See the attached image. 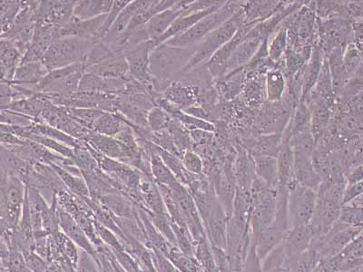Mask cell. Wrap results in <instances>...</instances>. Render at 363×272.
Returning <instances> with one entry per match:
<instances>
[{
    "instance_id": "51",
    "label": "cell",
    "mask_w": 363,
    "mask_h": 272,
    "mask_svg": "<svg viewBox=\"0 0 363 272\" xmlns=\"http://www.w3.org/2000/svg\"><path fill=\"white\" fill-rule=\"evenodd\" d=\"M67 111L80 125L92 130V126L97 118L105 111L99 109L68 108Z\"/></svg>"
},
{
    "instance_id": "15",
    "label": "cell",
    "mask_w": 363,
    "mask_h": 272,
    "mask_svg": "<svg viewBox=\"0 0 363 272\" xmlns=\"http://www.w3.org/2000/svg\"><path fill=\"white\" fill-rule=\"evenodd\" d=\"M77 1H40L37 22L45 23L56 28L74 21V8Z\"/></svg>"
},
{
    "instance_id": "31",
    "label": "cell",
    "mask_w": 363,
    "mask_h": 272,
    "mask_svg": "<svg viewBox=\"0 0 363 272\" xmlns=\"http://www.w3.org/2000/svg\"><path fill=\"white\" fill-rule=\"evenodd\" d=\"M287 87V79L283 71L274 68L264 77L265 99L271 103L283 101L286 96Z\"/></svg>"
},
{
    "instance_id": "18",
    "label": "cell",
    "mask_w": 363,
    "mask_h": 272,
    "mask_svg": "<svg viewBox=\"0 0 363 272\" xmlns=\"http://www.w3.org/2000/svg\"><path fill=\"white\" fill-rule=\"evenodd\" d=\"M56 27L45 23L37 22L33 40L27 53L23 57L21 64L40 62L56 38Z\"/></svg>"
},
{
    "instance_id": "56",
    "label": "cell",
    "mask_w": 363,
    "mask_h": 272,
    "mask_svg": "<svg viewBox=\"0 0 363 272\" xmlns=\"http://www.w3.org/2000/svg\"><path fill=\"white\" fill-rule=\"evenodd\" d=\"M152 261L157 272H178L176 267L168 260L167 256L157 249H151Z\"/></svg>"
},
{
    "instance_id": "61",
    "label": "cell",
    "mask_w": 363,
    "mask_h": 272,
    "mask_svg": "<svg viewBox=\"0 0 363 272\" xmlns=\"http://www.w3.org/2000/svg\"><path fill=\"white\" fill-rule=\"evenodd\" d=\"M0 141H1V145H8V147H13V145H23L26 144L27 140L18 137L9 132H1L0 135Z\"/></svg>"
},
{
    "instance_id": "2",
    "label": "cell",
    "mask_w": 363,
    "mask_h": 272,
    "mask_svg": "<svg viewBox=\"0 0 363 272\" xmlns=\"http://www.w3.org/2000/svg\"><path fill=\"white\" fill-rule=\"evenodd\" d=\"M27 196V186L21 178L1 174L0 216L1 231H13L21 222Z\"/></svg>"
},
{
    "instance_id": "43",
    "label": "cell",
    "mask_w": 363,
    "mask_h": 272,
    "mask_svg": "<svg viewBox=\"0 0 363 272\" xmlns=\"http://www.w3.org/2000/svg\"><path fill=\"white\" fill-rule=\"evenodd\" d=\"M194 257L199 261L203 272H219L213 245L208 238L201 239L194 246Z\"/></svg>"
},
{
    "instance_id": "1",
    "label": "cell",
    "mask_w": 363,
    "mask_h": 272,
    "mask_svg": "<svg viewBox=\"0 0 363 272\" xmlns=\"http://www.w3.org/2000/svg\"><path fill=\"white\" fill-rule=\"evenodd\" d=\"M196 47H177L165 43L157 45L150 53V71L155 79L173 83L192 60Z\"/></svg>"
},
{
    "instance_id": "58",
    "label": "cell",
    "mask_w": 363,
    "mask_h": 272,
    "mask_svg": "<svg viewBox=\"0 0 363 272\" xmlns=\"http://www.w3.org/2000/svg\"><path fill=\"white\" fill-rule=\"evenodd\" d=\"M363 194V181L359 183L347 184L345 198H343V205L345 204L352 203L361 197Z\"/></svg>"
},
{
    "instance_id": "41",
    "label": "cell",
    "mask_w": 363,
    "mask_h": 272,
    "mask_svg": "<svg viewBox=\"0 0 363 272\" xmlns=\"http://www.w3.org/2000/svg\"><path fill=\"white\" fill-rule=\"evenodd\" d=\"M288 50V30L286 28L281 26L280 28L269 38L268 56L272 63L277 64L280 68V64L284 60L285 53Z\"/></svg>"
},
{
    "instance_id": "29",
    "label": "cell",
    "mask_w": 363,
    "mask_h": 272,
    "mask_svg": "<svg viewBox=\"0 0 363 272\" xmlns=\"http://www.w3.org/2000/svg\"><path fill=\"white\" fill-rule=\"evenodd\" d=\"M23 55L9 40L0 42V69L1 83H11L16 71L21 66Z\"/></svg>"
},
{
    "instance_id": "17",
    "label": "cell",
    "mask_w": 363,
    "mask_h": 272,
    "mask_svg": "<svg viewBox=\"0 0 363 272\" xmlns=\"http://www.w3.org/2000/svg\"><path fill=\"white\" fill-rule=\"evenodd\" d=\"M200 92L201 89L196 84L179 77L171 84L162 96L184 111L199 106Z\"/></svg>"
},
{
    "instance_id": "22",
    "label": "cell",
    "mask_w": 363,
    "mask_h": 272,
    "mask_svg": "<svg viewBox=\"0 0 363 272\" xmlns=\"http://www.w3.org/2000/svg\"><path fill=\"white\" fill-rule=\"evenodd\" d=\"M152 1H140V0H135L131 1L118 15V18L113 23L111 28L103 38L102 42L109 45H115L118 44L120 38L125 33L128 29L129 24L132 21L133 18L142 9L147 8L150 6Z\"/></svg>"
},
{
    "instance_id": "37",
    "label": "cell",
    "mask_w": 363,
    "mask_h": 272,
    "mask_svg": "<svg viewBox=\"0 0 363 272\" xmlns=\"http://www.w3.org/2000/svg\"><path fill=\"white\" fill-rule=\"evenodd\" d=\"M0 154H1V174L18 176L23 181L27 176L30 163L23 160L18 155L3 147Z\"/></svg>"
},
{
    "instance_id": "38",
    "label": "cell",
    "mask_w": 363,
    "mask_h": 272,
    "mask_svg": "<svg viewBox=\"0 0 363 272\" xmlns=\"http://www.w3.org/2000/svg\"><path fill=\"white\" fill-rule=\"evenodd\" d=\"M320 261L317 252L309 249L299 255L285 257L283 266L290 272H314Z\"/></svg>"
},
{
    "instance_id": "34",
    "label": "cell",
    "mask_w": 363,
    "mask_h": 272,
    "mask_svg": "<svg viewBox=\"0 0 363 272\" xmlns=\"http://www.w3.org/2000/svg\"><path fill=\"white\" fill-rule=\"evenodd\" d=\"M112 0H84L77 1L74 8V17L77 21H87L108 14L112 8Z\"/></svg>"
},
{
    "instance_id": "8",
    "label": "cell",
    "mask_w": 363,
    "mask_h": 272,
    "mask_svg": "<svg viewBox=\"0 0 363 272\" xmlns=\"http://www.w3.org/2000/svg\"><path fill=\"white\" fill-rule=\"evenodd\" d=\"M316 202V191L301 186L295 181L291 183L287 205L291 229L310 225Z\"/></svg>"
},
{
    "instance_id": "16",
    "label": "cell",
    "mask_w": 363,
    "mask_h": 272,
    "mask_svg": "<svg viewBox=\"0 0 363 272\" xmlns=\"http://www.w3.org/2000/svg\"><path fill=\"white\" fill-rule=\"evenodd\" d=\"M264 40L252 28L248 35H246L244 41L233 52V56L227 62L223 79H225L229 74L244 69L251 62L252 57H255L256 52L258 51L259 47H260V45Z\"/></svg>"
},
{
    "instance_id": "27",
    "label": "cell",
    "mask_w": 363,
    "mask_h": 272,
    "mask_svg": "<svg viewBox=\"0 0 363 272\" xmlns=\"http://www.w3.org/2000/svg\"><path fill=\"white\" fill-rule=\"evenodd\" d=\"M313 239V234L310 225L291 229L281 242L285 255L290 257L308 251L312 244Z\"/></svg>"
},
{
    "instance_id": "7",
    "label": "cell",
    "mask_w": 363,
    "mask_h": 272,
    "mask_svg": "<svg viewBox=\"0 0 363 272\" xmlns=\"http://www.w3.org/2000/svg\"><path fill=\"white\" fill-rule=\"evenodd\" d=\"M190 3L191 1H176V4L171 8L158 13L144 27L138 29L134 33L129 35L128 40L123 45L133 47V45L144 43V42L157 40L170 28L176 19L184 14V8Z\"/></svg>"
},
{
    "instance_id": "52",
    "label": "cell",
    "mask_w": 363,
    "mask_h": 272,
    "mask_svg": "<svg viewBox=\"0 0 363 272\" xmlns=\"http://www.w3.org/2000/svg\"><path fill=\"white\" fill-rule=\"evenodd\" d=\"M150 142L161 148L162 150L167 151L168 153L177 155V157L182 159V155L167 129L160 132H152Z\"/></svg>"
},
{
    "instance_id": "21",
    "label": "cell",
    "mask_w": 363,
    "mask_h": 272,
    "mask_svg": "<svg viewBox=\"0 0 363 272\" xmlns=\"http://www.w3.org/2000/svg\"><path fill=\"white\" fill-rule=\"evenodd\" d=\"M85 142L94 150L99 152V154L105 155L106 157L115 159V160L121 162V163L128 164L131 167L134 164L131 155L122 147L121 144H119L116 138L96 134V132L92 131L87 136Z\"/></svg>"
},
{
    "instance_id": "9",
    "label": "cell",
    "mask_w": 363,
    "mask_h": 272,
    "mask_svg": "<svg viewBox=\"0 0 363 272\" xmlns=\"http://www.w3.org/2000/svg\"><path fill=\"white\" fill-rule=\"evenodd\" d=\"M353 22L347 18L318 19L317 43L325 54L336 48L345 50L353 42Z\"/></svg>"
},
{
    "instance_id": "46",
    "label": "cell",
    "mask_w": 363,
    "mask_h": 272,
    "mask_svg": "<svg viewBox=\"0 0 363 272\" xmlns=\"http://www.w3.org/2000/svg\"><path fill=\"white\" fill-rule=\"evenodd\" d=\"M167 130L169 131L172 137H173L174 144H176L182 157L186 152L193 150L194 142L192 138H191L189 131L186 130L176 120H172Z\"/></svg>"
},
{
    "instance_id": "5",
    "label": "cell",
    "mask_w": 363,
    "mask_h": 272,
    "mask_svg": "<svg viewBox=\"0 0 363 272\" xmlns=\"http://www.w3.org/2000/svg\"><path fill=\"white\" fill-rule=\"evenodd\" d=\"M239 11L230 21L220 26L196 45V53L181 74H187L197 67L204 66L215 56L217 51L235 37L240 26L245 24L242 11Z\"/></svg>"
},
{
    "instance_id": "60",
    "label": "cell",
    "mask_w": 363,
    "mask_h": 272,
    "mask_svg": "<svg viewBox=\"0 0 363 272\" xmlns=\"http://www.w3.org/2000/svg\"><path fill=\"white\" fill-rule=\"evenodd\" d=\"M347 184H352L363 181V164L356 165L346 171Z\"/></svg>"
},
{
    "instance_id": "25",
    "label": "cell",
    "mask_w": 363,
    "mask_h": 272,
    "mask_svg": "<svg viewBox=\"0 0 363 272\" xmlns=\"http://www.w3.org/2000/svg\"><path fill=\"white\" fill-rule=\"evenodd\" d=\"M96 203L105 207L113 215L120 219H135L138 208L128 196L120 192L105 194L96 200Z\"/></svg>"
},
{
    "instance_id": "6",
    "label": "cell",
    "mask_w": 363,
    "mask_h": 272,
    "mask_svg": "<svg viewBox=\"0 0 363 272\" xmlns=\"http://www.w3.org/2000/svg\"><path fill=\"white\" fill-rule=\"evenodd\" d=\"M86 73L83 63L50 71L35 89L37 94L50 96H67L79 91L80 82Z\"/></svg>"
},
{
    "instance_id": "55",
    "label": "cell",
    "mask_w": 363,
    "mask_h": 272,
    "mask_svg": "<svg viewBox=\"0 0 363 272\" xmlns=\"http://www.w3.org/2000/svg\"><path fill=\"white\" fill-rule=\"evenodd\" d=\"M131 1H129V0H118V1L116 0V1H113L112 8L110 9L108 14L106 15V22L105 24H104L102 29V40L103 38L106 37V34L108 33L110 28H111L116 18H118L120 12Z\"/></svg>"
},
{
    "instance_id": "50",
    "label": "cell",
    "mask_w": 363,
    "mask_h": 272,
    "mask_svg": "<svg viewBox=\"0 0 363 272\" xmlns=\"http://www.w3.org/2000/svg\"><path fill=\"white\" fill-rule=\"evenodd\" d=\"M173 120L169 113L164 111V110L155 106L148 113L147 125L149 130L152 132H160L165 130L168 128L170 123Z\"/></svg>"
},
{
    "instance_id": "4",
    "label": "cell",
    "mask_w": 363,
    "mask_h": 272,
    "mask_svg": "<svg viewBox=\"0 0 363 272\" xmlns=\"http://www.w3.org/2000/svg\"><path fill=\"white\" fill-rule=\"evenodd\" d=\"M97 42L80 38H63L55 40L45 52L41 62L48 72L72 64L85 63L87 55Z\"/></svg>"
},
{
    "instance_id": "12",
    "label": "cell",
    "mask_w": 363,
    "mask_h": 272,
    "mask_svg": "<svg viewBox=\"0 0 363 272\" xmlns=\"http://www.w3.org/2000/svg\"><path fill=\"white\" fill-rule=\"evenodd\" d=\"M43 96L54 105L64 106V108L99 109L110 113H113V102L116 97L105 95V94L80 92V91L67 96Z\"/></svg>"
},
{
    "instance_id": "11",
    "label": "cell",
    "mask_w": 363,
    "mask_h": 272,
    "mask_svg": "<svg viewBox=\"0 0 363 272\" xmlns=\"http://www.w3.org/2000/svg\"><path fill=\"white\" fill-rule=\"evenodd\" d=\"M154 47L152 41L144 42L133 47H120L128 64L129 76L138 82L150 87L152 90L154 77L150 71V53Z\"/></svg>"
},
{
    "instance_id": "44",
    "label": "cell",
    "mask_w": 363,
    "mask_h": 272,
    "mask_svg": "<svg viewBox=\"0 0 363 272\" xmlns=\"http://www.w3.org/2000/svg\"><path fill=\"white\" fill-rule=\"evenodd\" d=\"M343 64L349 80L354 77L363 67V53L354 44L347 45L343 52Z\"/></svg>"
},
{
    "instance_id": "49",
    "label": "cell",
    "mask_w": 363,
    "mask_h": 272,
    "mask_svg": "<svg viewBox=\"0 0 363 272\" xmlns=\"http://www.w3.org/2000/svg\"><path fill=\"white\" fill-rule=\"evenodd\" d=\"M339 222L347 226L363 227V207L354 203L342 205Z\"/></svg>"
},
{
    "instance_id": "36",
    "label": "cell",
    "mask_w": 363,
    "mask_h": 272,
    "mask_svg": "<svg viewBox=\"0 0 363 272\" xmlns=\"http://www.w3.org/2000/svg\"><path fill=\"white\" fill-rule=\"evenodd\" d=\"M124 118L116 113L104 112L92 126L96 134L115 137L128 126Z\"/></svg>"
},
{
    "instance_id": "23",
    "label": "cell",
    "mask_w": 363,
    "mask_h": 272,
    "mask_svg": "<svg viewBox=\"0 0 363 272\" xmlns=\"http://www.w3.org/2000/svg\"><path fill=\"white\" fill-rule=\"evenodd\" d=\"M128 79H103L96 74L85 73L80 82L79 91L118 96L125 89Z\"/></svg>"
},
{
    "instance_id": "33",
    "label": "cell",
    "mask_w": 363,
    "mask_h": 272,
    "mask_svg": "<svg viewBox=\"0 0 363 272\" xmlns=\"http://www.w3.org/2000/svg\"><path fill=\"white\" fill-rule=\"evenodd\" d=\"M86 73L96 74L103 79H128L129 67L125 57H120L108 62L87 67Z\"/></svg>"
},
{
    "instance_id": "3",
    "label": "cell",
    "mask_w": 363,
    "mask_h": 272,
    "mask_svg": "<svg viewBox=\"0 0 363 272\" xmlns=\"http://www.w3.org/2000/svg\"><path fill=\"white\" fill-rule=\"evenodd\" d=\"M242 5H244V2L242 1H226L225 4L221 6L218 11L211 13L210 15L197 22L189 30L171 38L170 40L165 42V44L177 47H196L200 42L203 40L204 38L212 33L220 26L230 21L236 13L241 11Z\"/></svg>"
},
{
    "instance_id": "30",
    "label": "cell",
    "mask_w": 363,
    "mask_h": 272,
    "mask_svg": "<svg viewBox=\"0 0 363 272\" xmlns=\"http://www.w3.org/2000/svg\"><path fill=\"white\" fill-rule=\"evenodd\" d=\"M48 71L44 64L40 62H32L21 64L16 71L14 79H13V85L25 87L34 90L40 85L42 79H44Z\"/></svg>"
},
{
    "instance_id": "59",
    "label": "cell",
    "mask_w": 363,
    "mask_h": 272,
    "mask_svg": "<svg viewBox=\"0 0 363 272\" xmlns=\"http://www.w3.org/2000/svg\"><path fill=\"white\" fill-rule=\"evenodd\" d=\"M347 6L351 21L363 23V1L347 2Z\"/></svg>"
},
{
    "instance_id": "14",
    "label": "cell",
    "mask_w": 363,
    "mask_h": 272,
    "mask_svg": "<svg viewBox=\"0 0 363 272\" xmlns=\"http://www.w3.org/2000/svg\"><path fill=\"white\" fill-rule=\"evenodd\" d=\"M294 181L304 187L318 190L322 179L314 166L313 152L309 149L293 148Z\"/></svg>"
},
{
    "instance_id": "26",
    "label": "cell",
    "mask_w": 363,
    "mask_h": 272,
    "mask_svg": "<svg viewBox=\"0 0 363 272\" xmlns=\"http://www.w3.org/2000/svg\"><path fill=\"white\" fill-rule=\"evenodd\" d=\"M233 173L238 190L251 191L256 177L255 161L245 149L240 151L233 160Z\"/></svg>"
},
{
    "instance_id": "40",
    "label": "cell",
    "mask_w": 363,
    "mask_h": 272,
    "mask_svg": "<svg viewBox=\"0 0 363 272\" xmlns=\"http://www.w3.org/2000/svg\"><path fill=\"white\" fill-rule=\"evenodd\" d=\"M30 130L33 134L47 136V137L61 142V144L67 145V147L72 148L74 150L83 147L85 145V142L77 140V139L72 137V136L68 135L66 132L45 124V123H35V124L30 126Z\"/></svg>"
},
{
    "instance_id": "20",
    "label": "cell",
    "mask_w": 363,
    "mask_h": 272,
    "mask_svg": "<svg viewBox=\"0 0 363 272\" xmlns=\"http://www.w3.org/2000/svg\"><path fill=\"white\" fill-rule=\"evenodd\" d=\"M229 217L227 216L218 200L211 210L208 218L203 222L207 238L215 247L225 249L227 244V228Z\"/></svg>"
},
{
    "instance_id": "57",
    "label": "cell",
    "mask_w": 363,
    "mask_h": 272,
    "mask_svg": "<svg viewBox=\"0 0 363 272\" xmlns=\"http://www.w3.org/2000/svg\"><path fill=\"white\" fill-rule=\"evenodd\" d=\"M242 272H264L261 259L256 252L255 246L252 244L249 254L245 261Z\"/></svg>"
},
{
    "instance_id": "32",
    "label": "cell",
    "mask_w": 363,
    "mask_h": 272,
    "mask_svg": "<svg viewBox=\"0 0 363 272\" xmlns=\"http://www.w3.org/2000/svg\"><path fill=\"white\" fill-rule=\"evenodd\" d=\"M48 103H50V100L47 97L41 94H37L30 98L13 102L6 109L27 115L37 123H43L42 122V113H44Z\"/></svg>"
},
{
    "instance_id": "28",
    "label": "cell",
    "mask_w": 363,
    "mask_h": 272,
    "mask_svg": "<svg viewBox=\"0 0 363 272\" xmlns=\"http://www.w3.org/2000/svg\"><path fill=\"white\" fill-rule=\"evenodd\" d=\"M281 1H247L242 5V18L245 25L256 26L267 21L281 8Z\"/></svg>"
},
{
    "instance_id": "19",
    "label": "cell",
    "mask_w": 363,
    "mask_h": 272,
    "mask_svg": "<svg viewBox=\"0 0 363 272\" xmlns=\"http://www.w3.org/2000/svg\"><path fill=\"white\" fill-rule=\"evenodd\" d=\"M57 217L58 226H60L61 231H62L77 247L97 259L96 248L94 246L92 242H91L89 238L87 237L85 232L83 231L82 228L79 225V223L74 221L73 217L71 216L69 213H67L66 210L61 208L57 203Z\"/></svg>"
},
{
    "instance_id": "45",
    "label": "cell",
    "mask_w": 363,
    "mask_h": 272,
    "mask_svg": "<svg viewBox=\"0 0 363 272\" xmlns=\"http://www.w3.org/2000/svg\"><path fill=\"white\" fill-rule=\"evenodd\" d=\"M22 1L16 0H3L0 2V22H1V35L11 28L21 11Z\"/></svg>"
},
{
    "instance_id": "13",
    "label": "cell",
    "mask_w": 363,
    "mask_h": 272,
    "mask_svg": "<svg viewBox=\"0 0 363 272\" xmlns=\"http://www.w3.org/2000/svg\"><path fill=\"white\" fill-rule=\"evenodd\" d=\"M342 208V204L317 196L315 210L309 225L313 234V242L323 239L339 221Z\"/></svg>"
},
{
    "instance_id": "24",
    "label": "cell",
    "mask_w": 363,
    "mask_h": 272,
    "mask_svg": "<svg viewBox=\"0 0 363 272\" xmlns=\"http://www.w3.org/2000/svg\"><path fill=\"white\" fill-rule=\"evenodd\" d=\"M223 5L217 6H215V8L206 9V11L191 13V14H187L186 12V8H184V14H182L179 18L176 19V21L172 24L170 28L168 29V30L165 32V33L162 35L161 38H159L157 40L152 41L153 42L154 47H157L158 45L165 43V42L170 40L171 38L177 37V35L183 34L184 32L189 30V29L194 27V26L196 25L197 22L201 21V19L206 18V16L210 15L211 13L218 11V9Z\"/></svg>"
},
{
    "instance_id": "62",
    "label": "cell",
    "mask_w": 363,
    "mask_h": 272,
    "mask_svg": "<svg viewBox=\"0 0 363 272\" xmlns=\"http://www.w3.org/2000/svg\"><path fill=\"white\" fill-rule=\"evenodd\" d=\"M202 272H203V271H202Z\"/></svg>"
},
{
    "instance_id": "10",
    "label": "cell",
    "mask_w": 363,
    "mask_h": 272,
    "mask_svg": "<svg viewBox=\"0 0 363 272\" xmlns=\"http://www.w3.org/2000/svg\"><path fill=\"white\" fill-rule=\"evenodd\" d=\"M362 232L363 227L347 226L338 221L323 239L312 242L310 249L317 252L320 261L329 260L340 254Z\"/></svg>"
},
{
    "instance_id": "53",
    "label": "cell",
    "mask_w": 363,
    "mask_h": 272,
    "mask_svg": "<svg viewBox=\"0 0 363 272\" xmlns=\"http://www.w3.org/2000/svg\"><path fill=\"white\" fill-rule=\"evenodd\" d=\"M34 119L28 118V116L22 115L11 110H1V124L18 126V128H28V126L35 124Z\"/></svg>"
},
{
    "instance_id": "39",
    "label": "cell",
    "mask_w": 363,
    "mask_h": 272,
    "mask_svg": "<svg viewBox=\"0 0 363 272\" xmlns=\"http://www.w3.org/2000/svg\"><path fill=\"white\" fill-rule=\"evenodd\" d=\"M51 167L56 171L57 176L62 181L67 191H69L74 196L80 197V198H90L89 186H87L86 181L84 179L83 176L70 173V171L65 170L62 167L57 166V165H51Z\"/></svg>"
},
{
    "instance_id": "54",
    "label": "cell",
    "mask_w": 363,
    "mask_h": 272,
    "mask_svg": "<svg viewBox=\"0 0 363 272\" xmlns=\"http://www.w3.org/2000/svg\"><path fill=\"white\" fill-rule=\"evenodd\" d=\"M184 168L191 174L201 176L203 174L204 164L203 159L194 150L186 152L182 157Z\"/></svg>"
},
{
    "instance_id": "42",
    "label": "cell",
    "mask_w": 363,
    "mask_h": 272,
    "mask_svg": "<svg viewBox=\"0 0 363 272\" xmlns=\"http://www.w3.org/2000/svg\"><path fill=\"white\" fill-rule=\"evenodd\" d=\"M168 260L178 272H202L203 268L194 256L184 254L177 246H172L167 254Z\"/></svg>"
},
{
    "instance_id": "47",
    "label": "cell",
    "mask_w": 363,
    "mask_h": 272,
    "mask_svg": "<svg viewBox=\"0 0 363 272\" xmlns=\"http://www.w3.org/2000/svg\"><path fill=\"white\" fill-rule=\"evenodd\" d=\"M242 92L244 93L245 101L248 106L258 108L261 106L262 98H265L264 83L262 85L259 79H248Z\"/></svg>"
},
{
    "instance_id": "35",
    "label": "cell",
    "mask_w": 363,
    "mask_h": 272,
    "mask_svg": "<svg viewBox=\"0 0 363 272\" xmlns=\"http://www.w3.org/2000/svg\"><path fill=\"white\" fill-rule=\"evenodd\" d=\"M254 158L256 176L264 181L272 189L277 190L278 160L277 157L262 155Z\"/></svg>"
},
{
    "instance_id": "48",
    "label": "cell",
    "mask_w": 363,
    "mask_h": 272,
    "mask_svg": "<svg viewBox=\"0 0 363 272\" xmlns=\"http://www.w3.org/2000/svg\"><path fill=\"white\" fill-rule=\"evenodd\" d=\"M27 140L38 142L43 145V147L50 149L54 153L61 155L65 158L73 159L74 155V150L72 148L67 147L61 142L53 140V139L48 138L47 136L33 134L30 130V134L28 136Z\"/></svg>"
}]
</instances>
